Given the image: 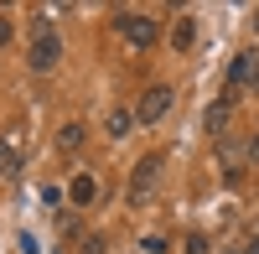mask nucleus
<instances>
[{
    "mask_svg": "<svg viewBox=\"0 0 259 254\" xmlns=\"http://www.w3.org/2000/svg\"><path fill=\"white\" fill-rule=\"evenodd\" d=\"M171 104H177V89L171 83H150L140 94V104H135V124H161L171 114Z\"/></svg>",
    "mask_w": 259,
    "mask_h": 254,
    "instance_id": "obj_1",
    "label": "nucleus"
},
{
    "mask_svg": "<svg viewBox=\"0 0 259 254\" xmlns=\"http://www.w3.org/2000/svg\"><path fill=\"white\" fill-rule=\"evenodd\" d=\"M161 172H166L161 156H140L135 172H130V202H145L150 192H156V187H161Z\"/></svg>",
    "mask_w": 259,
    "mask_h": 254,
    "instance_id": "obj_2",
    "label": "nucleus"
},
{
    "mask_svg": "<svg viewBox=\"0 0 259 254\" xmlns=\"http://www.w3.org/2000/svg\"><path fill=\"white\" fill-rule=\"evenodd\" d=\"M114 26H119V36L130 47H150V41H156V16H145V11H119Z\"/></svg>",
    "mask_w": 259,
    "mask_h": 254,
    "instance_id": "obj_3",
    "label": "nucleus"
},
{
    "mask_svg": "<svg viewBox=\"0 0 259 254\" xmlns=\"http://www.w3.org/2000/svg\"><path fill=\"white\" fill-rule=\"evenodd\" d=\"M26 62H31V73H52L57 62H62V41H57V31H41V36H31V52H26Z\"/></svg>",
    "mask_w": 259,
    "mask_h": 254,
    "instance_id": "obj_4",
    "label": "nucleus"
},
{
    "mask_svg": "<svg viewBox=\"0 0 259 254\" xmlns=\"http://www.w3.org/2000/svg\"><path fill=\"white\" fill-rule=\"evenodd\" d=\"M68 197H73L78 207H94V202H99V177H94V172H78V177L68 182Z\"/></svg>",
    "mask_w": 259,
    "mask_h": 254,
    "instance_id": "obj_5",
    "label": "nucleus"
},
{
    "mask_svg": "<svg viewBox=\"0 0 259 254\" xmlns=\"http://www.w3.org/2000/svg\"><path fill=\"white\" fill-rule=\"evenodd\" d=\"M249 78H259V52H239L228 68V89H244Z\"/></svg>",
    "mask_w": 259,
    "mask_h": 254,
    "instance_id": "obj_6",
    "label": "nucleus"
},
{
    "mask_svg": "<svg viewBox=\"0 0 259 254\" xmlns=\"http://www.w3.org/2000/svg\"><path fill=\"white\" fill-rule=\"evenodd\" d=\"M83 140H89V130H83V119H68V124L57 130V151H62V156H73V151H78Z\"/></svg>",
    "mask_w": 259,
    "mask_h": 254,
    "instance_id": "obj_7",
    "label": "nucleus"
},
{
    "mask_svg": "<svg viewBox=\"0 0 259 254\" xmlns=\"http://www.w3.org/2000/svg\"><path fill=\"white\" fill-rule=\"evenodd\" d=\"M104 130H109V140H124L130 130H135V109H109L104 114Z\"/></svg>",
    "mask_w": 259,
    "mask_h": 254,
    "instance_id": "obj_8",
    "label": "nucleus"
},
{
    "mask_svg": "<svg viewBox=\"0 0 259 254\" xmlns=\"http://www.w3.org/2000/svg\"><path fill=\"white\" fill-rule=\"evenodd\" d=\"M192 41H197V21H192V16H177V21H171V47L187 52Z\"/></svg>",
    "mask_w": 259,
    "mask_h": 254,
    "instance_id": "obj_9",
    "label": "nucleus"
},
{
    "mask_svg": "<svg viewBox=\"0 0 259 254\" xmlns=\"http://www.w3.org/2000/svg\"><path fill=\"white\" fill-rule=\"evenodd\" d=\"M228 109H233V89H223V99L207 109V130H212V135H218L223 124H228Z\"/></svg>",
    "mask_w": 259,
    "mask_h": 254,
    "instance_id": "obj_10",
    "label": "nucleus"
},
{
    "mask_svg": "<svg viewBox=\"0 0 259 254\" xmlns=\"http://www.w3.org/2000/svg\"><path fill=\"white\" fill-rule=\"evenodd\" d=\"M16 166H21V145L0 140V177H16Z\"/></svg>",
    "mask_w": 259,
    "mask_h": 254,
    "instance_id": "obj_11",
    "label": "nucleus"
},
{
    "mask_svg": "<svg viewBox=\"0 0 259 254\" xmlns=\"http://www.w3.org/2000/svg\"><path fill=\"white\" fill-rule=\"evenodd\" d=\"M78 254H104V234H83L78 239Z\"/></svg>",
    "mask_w": 259,
    "mask_h": 254,
    "instance_id": "obj_12",
    "label": "nucleus"
},
{
    "mask_svg": "<svg viewBox=\"0 0 259 254\" xmlns=\"http://www.w3.org/2000/svg\"><path fill=\"white\" fill-rule=\"evenodd\" d=\"M187 254H207V234H192L187 239Z\"/></svg>",
    "mask_w": 259,
    "mask_h": 254,
    "instance_id": "obj_13",
    "label": "nucleus"
},
{
    "mask_svg": "<svg viewBox=\"0 0 259 254\" xmlns=\"http://www.w3.org/2000/svg\"><path fill=\"white\" fill-rule=\"evenodd\" d=\"M11 31H16V21H11V16H0V47H11Z\"/></svg>",
    "mask_w": 259,
    "mask_h": 254,
    "instance_id": "obj_14",
    "label": "nucleus"
},
{
    "mask_svg": "<svg viewBox=\"0 0 259 254\" xmlns=\"http://www.w3.org/2000/svg\"><path fill=\"white\" fill-rule=\"evenodd\" d=\"M249 161H259V135H254V140H249Z\"/></svg>",
    "mask_w": 259,
    "mask_h": 254,
    "instance_id": "obj_15",
    "label": "nucleus"
},
{
    "mask_svg": "<svg viewBox=\"0 0 259 254\" xmlns=\"http://www.w3.org/2000/svg\"><path fill=\"white\" fill-rule=\"evenodd\" d=\"M249 26H254V31H259V6H254V21H249Z\"/></svg>",
    "mask_w": 259,
    "mask_h": 254,
    "instance_id": "obj_16",
    "label": "nucleus"
},
{
    "mask_svg": "<svg viewBox=\"0 0 259 254\" xmlns=\"http://www.w3.org/2000/svg\"><path fill=\"white\" fill-rule=\"evenodd\" d=\"M249 254H259V239H254V244H249Z\"/></svg>",
    "mask_w": 259,
    "mask_h": 254,
    "instance_id": "obj_17",
    "label": "nucleus"
}]
</instances>
